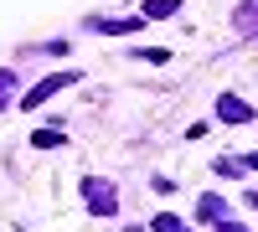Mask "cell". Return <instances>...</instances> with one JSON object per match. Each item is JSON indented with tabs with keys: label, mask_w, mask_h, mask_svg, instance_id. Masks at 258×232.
Returning a JSON list of instances; mask_svg holds the SVG:
<instances>
[{
	"label": "cell",
	"mask_w": 258,
	"mask_h": 232,
	"mask_svg": "<svg viewBox=\"0 0 258 232\" xmlns=\"http://www.w3.org/2000/svg\"><path fill=\"white\" fill-rule=\"evenodd\" d=\"M222 119H232V124H243V119H248V109H243L238 98H222Z\"/></svg>",
	"instance_id": "cell-1"
},
{
	"label": "cell",
	"mask_w": 258,
	"mask_h": 232,
	"mask_svg": "<svg viewBox=\"0 0 258 232\" xmlns=\"http://www.w3.org/2000/svg\"><path fill=\"white\" fill-rule=\"evenodd\" d=\"M155 232H181V222H176V217H160V222H155Z\"/></svg>",
	"instance_id": "cell-2"
},
{
	"label": "cell",
	"mask_w": 258,
	"mask_h": 232,
	"mask_svg": "<svg viewBox=\"0 0 258 232\" xmlns=\"http://www.w3.org/2000/svg\"><path fill=\"white\" fill-rule=\"evenodd\" d=\"M253 165H258V155H253Z\"/></svg>",
	"instance_id": "cell-3"
}]
</instances>
